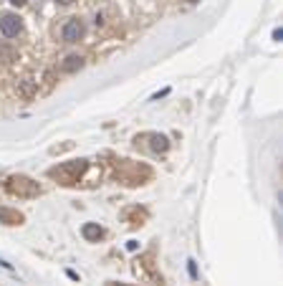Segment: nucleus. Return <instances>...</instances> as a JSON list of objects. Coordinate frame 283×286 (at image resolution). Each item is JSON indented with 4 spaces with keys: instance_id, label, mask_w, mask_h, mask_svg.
Listing matches in <instances>:
<instances>
[{
    "instance_id": "obj_1",
    "label": "nucleus",
    "mask_w": 283,
    "mask_h": 286,
    "mask_svg": "<svg viewBox=\"0 0 283 286\" xmlns=\"http://www.w3.org/2000/svg\"><path fill=\"white\" fill-rule=\"evenodd\" d=\"M8 192H13V195H18V197H33V195H40V185L38 183H33V180H28V178H23V175H13V178H8Z\"/></svg>"
},
{
    "instance_id": "obj_2",
    "label": "nucleus",
    "mask_w": 283,
    "mask_h": 286,
    "mask_svg": "<svg viewBox=\"0 0 283 286\" xmlns=\"http://www.w3.org/2000/svg\"><path fill=\"white\" fill-rule=\"evenodd\" d=\"M83 170H86V160H79V162H74V165L53 167L51 175H53V178H58L63 185H74V183H79V178H81V172H83Z\"/></svg>"
},
{
    "instance_id": "obj_3",
    "label": "nucleus",
    "mask_w": 283,
    "mask_h": 286,
    "mask_svg": "<svg viewBox=\"0 0 283 286\" xmlns=\"http://www.w3.org/2000/svg\"><path fill=\"white\" fill-rule=\"evenodd\" d=\"M0 33H3L5 38H18L20 33H23V20H20L18 13H0Z\"/></svg>"
},
{
    "instance_id": "obj_4",
    "label": "nucleus",
    "mask_w": 283,
    "mask_h": 286,
    "mask_svg": "<svg viewBox=\"0 0 283 286\" xmlns=\"http://www.w3.org/2000/svg\"><path fill=\"white\" fill-rule=\"evenodd\" d=\"M83 33H86V26H83L81 18H69L61 28V38L66 43H79L83 38Z\"/></svg>"
},
{
    "instance_id": "obj_5",
    "label": "nucleus",
    "mask_w": 283,
    "mask_h": 286,
    "mask_svg": "<svg viewBox=\"0 0 283 286\" xmlns=\"http://www.w3.org/2000/svg\"><path fill=\"white\" fill-rule=\"evenodd\" d=\"M81 233H83L86 240H99V238H104V228H101L99 223H86V226L81 228Z\"/></svg>"
},
{
    "instance_id": "obj_6",
    "label": "nucleus",
    "mask_w": 283,
    "mask_h": 286,
    "mask_svg": "<svg viewBox=\"0 0 283 286\" xmlns=\"http://www.w3.org/2000/svg\"><path fill=\"white\" fill-rule=\"evenodd\" d=\"M81 66H83V56H69L66 61H63L61 63V71H66V74H74V71H79L81 69Z\"/></svg>"
},
{
    "instance_id": "obj_7",
    "label": "nucleus",
    "mask_w": 283,
    "mask_h": 286,
    "mask_svg": "<svg viewBox=\"0 0 283 286\" xmlns=\"http://www.w3.org/2000/svg\"><path fill=\"white\" fill-rule=\"evenodd\" d=\"M149 140H152V149L155 152H167L169 149V140L164 135H152Z\"/></svg>"
},
{
    "instance_id": "obj_8",
    "label": "nucleus",
    "mask_w": 283,
    "mask_h": 286,
    "mask_svg": "<svg viewBox=\"0 0 283 286\" xmlns=\"http://www.w3.org/2000/svg\"><path fill=\"white\" fill-rule=\"evenodd\" d=\"M0 218H3L8 226H18L20 221H23V215H20V213H10V210H5V208H0Z\"/></svg>"
},
{
    "instance_id": "obj_9",
    "label": "nucleus",
    "mask_w": 283,
    "mask_h": 286,
    "mask_svg": "<svg viewBox=\"0 0 283 286\" xmlns=\"http://www.w3.org/2000/svg\"><path fill=\"white\" fill-rule=\"evenodd\" d=\"M187 271L192 279H198V269H195V261H187Z\"/></svg>"
},
{
    "instance_id": "obj_10",
    "label": "nucleus",
    "mask_w": 283,
    "mask_h": 286,
    "mask_svg": "<svg viewBox=\"0 0 283 286\" xmlns=\"http://www.w3.org/2000/svg\"><path fill=\"white\" fill-rule=\"evenodd\" d=\"M10 3H13V5H18V8H20V5H26V0H10Z\"/></svg>"
},
{
    "instance_id": "obj_11",
    "label": "nucleus",
    "mask_w": 283,
    "mask_h": 286,
    "mask_svg": "<svg viewBox=\"0 0 283 286\" xmlns=\"http://www.w3.org/2000/svg\"><path fill=\"white\" fill-rule=\"evenodd\" d=\"M56 3H61V5H69V3H74V0H56Z\"/></svg>"
},
{
    "instance_id": "obj_12",
    "label": "nucleus",
    "mask_w": 283,
    "mask_h": 286,
    "mask_svg": "<svg viewBox=\"0 0 283 286\" xmlns=\"http://www.w3.org/2000/svg\"><path fill=\"white\" fill-rule=\"evenodd\" d=\"M187 3H198V0H187Z\"/></svg>"
}]
</instances>
